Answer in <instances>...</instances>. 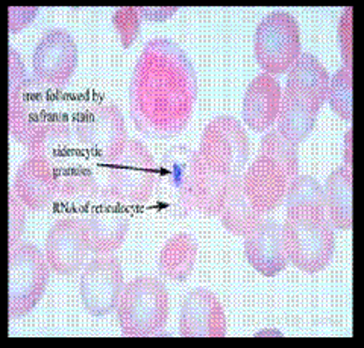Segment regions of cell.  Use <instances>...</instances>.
I'll return each instance as SVG.
<instances>
[{"label": "cell", "instance_id": "cell-22", "mask_svg": "<svg viewBox=\"0 0 364 348\" xmlns=\"http://www.w3.org/2000/svg\"><path fill=\"white\" fill-rule=\"evenodd\" d=\"M26 149L29 155L38 157L49 163L55 171L77 162V155L82 151L72 127L64 119L55 122L53 125L41 132Z\"/></svg>", "mask_w": 364, "mask_h": 348}, {"label": "cell", "instance_id": "cell-37", "mask_svg": "<svg viewBox=\"0 0 364 348\" xmlns=\"http://www.w3.org/2000/svg\"><path fill=\"white\" fill-rule=\"evenodd\" d=\"M345 167L352 169V130L346 132L345 137Z\"/></svg>", "mask_w": 364, "mask_h": 348}, {"label": "cell", "instance_id": "cell-26", "mask_svg": "<svg viewBox=\"0 0 364 348\" xmlns=\"http://www.w3.org/2000/svg\"><path fill=\"white\" fill-rule=\"evenodd\" d=\"M198 259V243L188 233H178L163 246L158 257V271L172 282H186Z\"/></svg>", "mask_w": 364, "mask_h": 348}, {"label": "cell", "instance_id": "cell-7", "mask_svg": "<svg viewBox=\"0 0 364 348\" xmlns=\"http://www.w3.org/2000/svg\"><path fill=\"white\" fill-rule=\"evenodd\" d=\"M73 130L82 151L105 166L117 159L129 140L122 111L114 104L85 108L77 115Z\"/></svg>", "mask_w": 364, "mask_h": 348}, {"label": "cell", "instance_id": "cell-35", "mask_svg": "<svg viewBox=\"0 0 364 348\" xmlns=\"http://www.w3.org/2000/svg\"><path fill=\"white\" fill-rule=\"evenodd\" d=\"M9 57V92L14 90L20 83H23L28 78L25 64H23L20 55L16 49L9 48L8 51Z\"/></svg>", "mask_w": 364, "mask_h": 348}, {"label": "cell", "instance_id": "cell-15", "mask_svg": "<svg viewBox=\"0 0 364 348\" xmlns=\"http://www.w3.org/2000/svg\"><path fill=\"white\" fill-rule=\"evenodd\" d=\"M198 151L187 146H175L170 149L158 167L156 186L178 216H186L191 210L190 189L195 174Z\"/></svg>", "mask_w": 364, "mask_h": 348}, {"label": "cell", "instance_id": "cell-8", "mask_svg": "<svg viewBox=\"0 0 364 348\" xmlns=\"http://www.w3.org/2000/svg\"><path fill=\"white\" fill-rule=\"evenodd\" d=\"M301 52V31L287 11H275L259 21L254 33V55L264 73L289 72Z\"/></svg>", "mask_w": 364, "mask_h": 348}, {"label": "cell", "instance_id": "cell-11", "mask_svg": "<svg viewBox=\"0 0 364 348\" xmlns=\"http://www.w3.org/2000/svg\"><path fill=\"white\" fill-rule=\"evenodd\" d=\"M124 283L122 263L116 255L100 254L91 259L79 278V295L91 317H107L117 309Z\"/></svg>", "mask_w": 364, "mask_h": 348}, {"label": "cell", "instance_id": "cell-14", "mask_svg": "<svg viewBox=\"0 0 364 348\" xmlns=\"http://www.w3.org/2000/svg\"><path fill=\"white\" fill-rule=\"evenodd\" d=\"M179 334L182 338H223L226 315L222 302L205 288L190 290L181 302Z\"/></svg>", "mask_w": 364, "mask_h": 348}, {"label": "cell", "instance_id": "cell-28", "mask_svg": "<svg viewBox=\"0 0 364 348\" xmlns=\"http://www.w3.org/2000/svg\"><path fill=\"white\" fill-rule=\"evenodd\" d=\"M258 155H263L277 163L284 175L287 176L289 183L299 175V160H298V144L290 143L277 128H270L259 143Z\"/></svg>", "mask_w": 364, "mask_h": 348}, {"label": "cell", "instance_id": "cell-31", "mask_svg": "<svg viewBox=\"0 0 364 348\" xmlns=\"http://www.w3.org/2000/svg\"><path fill=\"white\" fill-rule=\"evenodd\" d=\"M140 23L139 8H117L114 11L112 25L116 28L122 48L129 49L132 46L140 32Z\"/></svg>", "mask_w": 364, "mask_h": 348}, {"label": "cell", "instance_id": "cell-29", "mask_svg": "<svg viewBox=\"0 0 364 348\" xmlns=\"http://www.w3.org/2000/svg\"><path fill=\"white\" fill-rule=\"evenodd\" d=\"M287 211L293 209H316L325 211L323 187L310 175H296L286 192Z\"/></svg>", "mask_w": 364, "mask_h": 348}, {"label": "cell", "instance_id": "cell-19", "mask_svg": "<svg viewBox=\"0 0 364 348\" xmlns=\"http://www.w3.org/2000/svg\"><path fill=\"white\" fill-rule=\"evenodd\" d=\"M282 100V88L277 78L267 73L255 76L246 88L242 113L247 128L263 132L277 122Z\"/></svg>", "mask_w": 364, "mask_h": 348}, {"label": "cell", "instance_id": "cell-12", "mask_svg": "<svg viewBox=\"0 0 364 348\" xmlns=\"http://www.w3.org/2000/svg\"><path fill=\"white\" fill-rule=\"evenodd\" d=\"M90 253V238L84 218L68 215L50 227L44 243V255L50 271L68 277L81 271Z\"/></svg>", "mask_w": 364, "mask_h": 348}, {"label": "cell", "instance_id": "cell-10", "mask_svg": "<svg viewBox=\"0 0 364 348\" xmlns=\"http://www.w3.org/2000/svg\"><path fill=\"white\" fill-rule=\"evenodd\" d=\"M77 67V46L72 33L55 28L46 31L32 52V76L52 90H63Z\"/></svg>", "mask_w": 364, "mask_h": 348}, {"label": "cell", "instance_id": "cell-25", "mask_svg": "<svg viewBox=\"0 0 364 348\" xmlns=\"http://www.w3.org/2000/svg\"><path fill=\"white\" fill-rule=\"evenodd\" d=\"M318 110H321V107L313 104L311 100L286 88L282 93L277 130L290 143L299 144L309 139L314 130Z\"/></svg>", "mask_w": 364, "mask_h": 348}, {"label": "cell", "instance_id": "cell-23", "mask_svg": "<svg viewBox=\"0 0 364 348\" xmlns=\"http://www.w3.org/2000/svg\"><path fill=\"white\" fill-rule=\"evenodd\" d=\"M354 174L341 166L328 175L323 187L325 213L333 227L350 230L354 227Z\"/></svg>", "mask_w": 364, "mask_h": 348}, {"label": "cell", "instance_id": "cell-20", "mask_svg": "<svg viewBox=\"0 0 364 348\" xmlns=\"http://www.w3.org/2000/svg\"><path fill=\"white\" fill-rule=\"evenodd\" d=\"M116 201L107 199L84 216L90 238V251L97 255L117 251L127 239L129 218Z\"/></svg>", "mask_w": 364, "mask_h": 348}, {"label": "cell", "instance_id": "cell-6", "mask_svg": "<svg viewBox=\"0 0 364 348\" xmlns=\"http://www.w3.org/2000/svg\"><path fill=\"white\" fill-rule=\"evenodd\" d=\"M50 266L38 246L17 243L8 255V315L17 320L37 307L49 283Z\"/></svg>", "mask_w": 364, "mask_h": 348}, {"label": "cell", "instance_id": "cell-30", "mask_svg": "<svg viewBox=\"0 0 364 348\" xmlns=\"http://www.w3.org/2000/svg\"><path fill=\"white\" fill-rule=\"evenodd\" d=\"M352 87H354V70L350 65H341L334 76L329 78L326 100L334 113L346 122L354 120Z\"/></svg>", "mask_w": 364, "mask_h": 348}, {"label": "cell", "instance_id": "cell-18", "mask_svg": "<svg viewBox=\"0 0 364 348\" xmlns=\"http://www.w3.org/2000/svg\"><path fill=\"white\" fill-rule=\"evenodd\" d=\"M13 192L28 210L37 211L49 207L58 196L56 171L38 157L29 155L16 172Z\"/></svg>", "mask_w": 364, "mask_h": 348}, {"label": "cell", "instance_id": "cell-1", "mask_svg": "<svg viewBox=\"0 0 364 348\" xmlns=\"http://www.w3.org/2000/svg\"><path fill=\"white\" fill-rule=\"evenodd\" d=\"M198 99V76L187 53L168 38L146 43L129 84V115L136 131L155 140L184 131Z\"/></svg>", "mask_w": 364, "mask_h": 348}, {"label": "cell", "instance_id": "cell-33", "mask_svg": "<svg viewBox=\"0 0 364 348\" xmlns=\"http://www.w3.org/2000/svg\"><path fill=\"white\" fill-rule=\"evenodd\" d=\"M352 16L354 9L345 8L343 14L338 20V46L341 52V60L343 65L352 67Z\"/></svg>", "mask_w": 364, "mask_h": 348}, {"label": "cell", "instance_id": "cell-16", "mask_svg": "<svg viewBox=\"0 0 364 348\" xmlns=\"http://www.w3.org/2000/svg\"><path fill=\"white\" fill-rule=\"evenodd\" d=\"M242 186L250 204L259 213L267 215L279 207L286 198L289 179L277 163L258 155L243 172Z\"/></svg>", "mask_w": 364, "mask_h": 348}, {"label": "cell", "instance_id": "cell-5", "mask_svg": "<svg viewBox=\"0 0 364 348\" xmlns=\"http://www.w3.org/2000/svg\"><path fill=\"white\" fill-rule=\"evenodd\" d=\"M49 87L36 78H26L8 96L9 134L23 146H31L41 132L63 119Z\"/></svg>", "mask_w": 364, "mask_h": 348}, {"label": "cell", "instance_id": "cell-27", "mask_svg": "<svg viewBox=\"0 0 364 348\" xmlns=\"http://www.w3.org/2000/svg\"><path fill=\"white\" fill-rule=\"evenodd\" d=\"M219 216L228 231L242 238H246L258 223L264 221L263 213H259L247 199L242 186V176L234 179Z\"/></svg>", "mask_w": 364, "mask_h": 348}, {"label": "cell", "instance_id": "cell-9", "mask_svg": "<svg viewBox=\"0 0 364 348\" xmlns=\"http://www.w3.org/2000/svg\"><path fill=\"white\" fill-rule=\"evenodd\" d=\"M198 154L208 164L240 178L249 162V139L242 123L232 116H218L202 131Z\"/></svg>", "mask_w": 364, "mask_h": 348}, {"label": "cell", "instance_id": "cell-13", "mask_svg": "<svg viewBox=\"0 0 364 348\" xmlns=\"http://www.w3.org/2000/svg\"><path fill=\"white\" fill-rule=\"evenodd\" d=\"M58 196L61 206L72 216H81L109 199L105 194L104 183H100L95 171L88 164L77 160L56 169Z\"/></svg>", "mask_w": 364, "mask_h": 348}, {"label": "cell", "instance_id": "cell-24", "mask_svg": "<svg viewBox=\"0 0 364 348\" xmlns=\"http://www.w3.org/2000/svg\"><path fill=\"white\" fill-rule=\"evenodd\" d=\"M329 73L326 67L311 53H301L287 75V90L322 107L328 97Z\"/></svg>", "mask_w": 364, "mask_h": 348}, {"label": "cell", "instance_id": "cell-34", "mask_svg": "<svg viewBox=\"0 0 364 348\" xmlns=\"http://www.w3.org/2000/svg\"><path fill=\"white\" fill-rule=\"evenodd\" d=\"M9 14V32L16 33L26 28L31 21L37 17L38 9L37 8H13L8 9Z\"/></svg>", "mask_w": 364, "mask_h": 348}, {"label": "cell", "instance_id": "cell-17", "mask_svg": "<svg viewBox=\"0 0 364 348\" xmlns=\"http://www.w3.org/2000/svg\"><path fill=\"white\" fill-rule=\"evenodd\" d=\"M245 257L257 273L275 277L287 268L289 257L282 239V227L277 221H263L245 238Z\"/></svg>", "mask_w": 364, "mask_h": 348}, {"label": "cell", "instance_id": "cell-32", "mask_svg": "<svg viewBox=\"0 0 364 348\" xmlns=\"http://www.w3.org/2000/svg\"><path fill=\"white\" fill-rule=\"evenodd\" d=\"M8 207H9L8 246L9 248H13V246H16L20 242L23 231H25V223H26V207L21 204V201L13 192V189L9 190Z\"/></svg>", "mask_w": 364, "mask_h": 348}, {"label": "cell", "instance_id": "cell-21", "mask_svg": "<svg viewBox=\"0 0 364 348\" xmlns=\"http://www.w3.org/2000/svg\"><path fill=\"white\" fill-rule=\"evenodd\" d=\"M231 175L205 162L198 154L190 189L191 210L205 216H219L234 183Z\"/></svg>", "mask_w": 364, "mask_h": 348}, {"label": "cell", "instance_id": "cell-36", "mask_svg": "<svg viewBox=\"0 0 364 348\" xmlns=\"http://www.w3.org/2000/svg\"><path fill=\"white\" fill-rule=\"evenodd\" d=\"M139 13L141 20L164 21L172 19L178 13V8H139Z\"/></svg>", "mask_w": 364, "mask_h": 348}, {"label": "cell", "instance_id": "cell-3", "mask_svg": "<svg viewBox=\"0 0 364 348\" xmlns=\"http://www.w3.org/2000/svg\"><path fill=\"white\" fill-rule=\"evenodd\" d=\"M168 292L158 277L140 275L123 288L117 321L127 338H147L161 333L168 320Z\"/></svg>", "mask_w": 364, "mask_h": 348}, {"label": "cell", "instance_id": "cell-4", "mask_svg": "<svg viewBox=\"0 0 364 348\" xmlns=\"http://www.w3.org/2000/svg\"><path fill=\"white\" fill-rule=\"evenodd\" d=\"M158 179V166L147 146L129 139L123 152L107 164L105 194L119 204H143L152 196Z\"/></svg>", "mask_w": 364, "mask_h": 348}, {"label": "cell", "instance_id": "cell-2", "mask_svg": "<svg viewBox=\"0 0 364 348\" xmlns=\"http://www.w3.org/2000/svg\"><path fill=\"white\" fill-rule=\"evenodd\" d=\"M282 239L289 262L305 274L321 273L333 260L334 231L322 210H289L282 226Z\"/></svg>", "mask_w": 364, "mask_h": 348}]
</instances>
